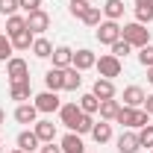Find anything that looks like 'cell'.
Here are the masks:
<instances>
[{
    "label": "cell",
    "instance_id": "obj_1",
    "mask_svg": "<svg viewBox=\"0 0 153 153\" xmlns=\"http://www.w3.org/2000/svg\"><path fill=\"white\" fill-rule=\"evenodd\" d=\"M121 38L127 41V44H133V47H147L150 44V30L144 27V24H138V21H133V24H124L121 27Z\"/></svg>",
    "mask_w": 153,
    "mask_h": 153
},
{
    "label": "cell",
    "instance_id": "obj_2",
    "mask_svg": "<svg viewBox=\"0 0 153 153\" xmlns=\"http://www.w3.org/2000/svg\"><path fill=\"white\" fill-rule=\"evenodd\" d=\"M121 127H127V130H141V127H147L150 124V115L144 112V109H133V106H121V112L115 118Z\"/></svg>",
    "mask_w": 153,
    "mask_h": 153
},
{
    "label": "cell",
    "instance_id": "obj_3",
    "mask_svg": "<svg viewBox=\"0 0 153 153\" xmlns=\"http://www.w3.org/2000/svg\"><path fill=\"white\" fill-rule=\"evenodd\" d=\"M6 76H9V85L12 82H30V65L21 56H12L6 62Z\"/></svg>",
    "mask_w": 153,
    "mask_h": 153
},
{
    "label": "cell",
    "instance_id": "obj_4",
    "mask_svg": "<svg viewBox=\"0 0 153 153\" xmlns=\"http://www.w3.org/2000/svg\"><path fill=\"white\" fill-rule=\"evenodd\" d=\"M97 74L103 76V79H115V76H121V71H124V65H121V59L112 56V53H106V56L97 59Z\"/></svg>",
    "mask_w": 153,
    "mask_h": 153
},
{
    "label": "cell",
    "instance_id": "obj_5",
    "mask_svg": "<svg viewBox=\"0 0 153 153\" xmlns=\"http://www.w3.org/2000/svg\"><path fill=\"white\" fill-rule=\"evenodd\" d=\"M118 38H121V24H118V21H100V27H97V41L112 47Z\"/></svg>",
    "mask_w": 153,
    "mask_h": 153
},
{
    "label": "cell",
    "instance_id": "obj_6",
    "mask_svg": "<svg viewBox=\"0 0 153 153\" xmlns=\"http://www.w3.org/2000/svg\"><path fill=\"white\" fill-rule=\"evenodd\" d=\"M36 106L38 112L50 115V112H59L62 109V103H59V91H41V94H36Z\"/></svg>",
    "mask_w": 153,
    "mask_h": 153
},
{
    "label": "cell",
    "instance_id": "obj_7",
    "mask_svg": "<svg viewBox=\"0 0 153 153\" xmlns=\"http://www.w3.org/2000/svg\"><path fill=\"white\" fill-rule=\"evenodd\" d=\"M27 30H30L33 36H41V33H47V30H50V15H47L44 9H38V12H30V15H27Z\"/></svg>",
    "mask_w": 153,
    "mask_h": 153
},
{
    "label": "cell",
    "instance_id": "obj_8",
    "mask_svg": "<svg viewBox=\"0 0 153 153\" xmlns=\"http://www.w3.org/2000/svg\"><path fill=\"white\" fill-rule=\"evenodd\" d=\"M82 115H85V112L79 109V103H65V106L59 109V118H62V124H65L71 133L76 130V124H79V118H82Z\"/></svg>",
    "mask_w": 153,
    "mask_h": 153
},
{
    "label": "cell",
    "instance_id": "obj_9",
    "mask_svg": "<svg viewBox=\"0 0 153 153\" xmlns=\"http://www.w3.org/2000/svg\"><path fill=\"white\" fill-rule=\"evenodd\" d=\"M144 88L141 85H127L124 88V106H133V109H141L144 106Z\"/></svg>",
    "mask_w": 153,
    "mask_h": 153
},
{
    "label": "cell",
    "instance_id": "obj_10",
    "mask_svg": "<svg viewBox=\"0 0 153 153\" xmlns=\"http://www.w3.org/2000/svg\"><path fill=\"white\" fill-rule=\"evenodd\" d=\"M91 94H94L97 100H112V97H115V82H112V79L97 76L94 85H91Z\"/></svg>",
    "mask_w": 153,
    "mask_h": 153
},
{
    "label": "cell",
    "instance_id": "obj_11",
    "mask_svg": "<svg viewBox=\"0 0 153 153\" xmlns=\"http://www.w3.org/2000/svg\"><path fill=\"white\" fill-rule=\"evenodd\" d=\"M141 144H138V133H121L118 135V153H138Z\"/></svg>",
    "mask_w": 153,
    "mask_h": 153
},
{
    "label": "cell",
    "instance_id": "obj_12",
    "mask_svg": "<svg viewBox=\"0 0 153 153\" xmlns=\"http://www.w3.org/2000/svg\"><path fill=\"white\" fill-rule=\"evenodd\" d=\"M33 133L38 135L41 144H47V141L56 138V124H53V121H36V124H33Z\"/></svg>",
    "mask_w": 153,
    "mask_h": 153
},
{
    "label": "cell",
    "instance_id": "obj_13",
    "mask_svg": "<svg viewBox=\"0 0 153 153\" xmlns=\"http://www.w3.org/2000/svg\"><path fill=\"white\" fill-rule=\"evenodd\" d=\"M71 65H74L76 71H88V68H94V65H97V56L88 50V47H82V50H76V53H74V62H71Z\"/></svg>",
    "mask_w": 153,
    "mask_h": 153
},
{
    "label": "cell",
    "instance_id": "obj_14",
    "mask_svg": "<svg viewBox=\"0 0 153 153\" xmlns=\"http://www.w3.org/2000/svg\"><path fill=\"white\" fill-rule=\"evenodd\" d=\"M59 147H62V153H85V144H82L79 133H71V130H68V135L59 141Z\"/></svg>",
    "mask_w": 153,
    "mask_h": 153
},
{
    "label": "cell",
    "instance_id": "obj_15",
    "mask_svg": "<svg viewBox=\"0 0 153 153\" xmlns=\"http://www.w3.org/2000/svg\"><path fill=\"white\" fill-rule=\"evenodd\" d=\"M53 68H71V62H74V50L71 47H65V44H59L53 47Z\"/></svg>",
    "mask_w": 153,
    "mask_h": 153
},
{
    "label": "cell",
    "instance_id": "obj_16",
    "mask_svg": "<svg viewBox=\"0 0 153 153\" xmlns=\"http://www.w3.org/2000/svg\"><path fill=\"white\" fill-rule=\"evenodd\" d=\"M44 85H47V91H62V85H65V68H50L44 74Z\"/></svg>",
    "mask_w": 153,
    "mask_h": 153
},
{
    "label": "cell",
    "instance_id": "obj_17",
    "mask_svg": "<svg viewBox=\"0 0 153 153\" xmlns=\"http://www.w3.org/2000/svg\"><path fill=\"white\" fill-rule=\"evenodd\" d=\"M15 121H18V124H36V121H38V109L33 106V103H18Z\"/></svg>",
    "mask_w": 153,
    "mask_h": 153
},
{
    "label": "cell",
    "instance_id": "obj_18",
    "mask_svg": "<svg viewBox=\"0 0 153 153\" xmlns=\"http://www.w3.org/2000/svg\"><path fill=\"white\" fill-rule=\"evenodd\" d=\"M38 135L33 133V130H24V133H18V150H24V153H33V150H38Z\"/></svg>",
    "mask_w": 153,
    "mask_h": 153
},
{
    "label": "cell",
    "instance_id": "obj_19",
    "mask_svg": "<svg viewBox=\"0 0 153 153\" xmlns=\"http://www.w3.org/2000/svg\"><path fill=\"white\" fill-rule=\"evenodd\" d=\"M9 97H12L15 103H27V100L33 97L30 82H12V85H9Z\"/></svg>",
    "mask_w": 153,
    "mask_h": 153
},
{
    "label": "cell",
    "instance_id": "obj_20",
    "mask_svg": "<svg viewBox=\"0 0 153 153\" xmlns=\"http://www.w3.org/2000/svg\"><path fill=\"white\" fill-rule=\"evenodd\" d=\"M91 138H94L97 144H106V141H112V124L109 121H100L91 127Z\"/></svg>",
    "mask_w": 153,
    "mask_h": 153
},
{
    "label": "cell",
    "instance_id": "obj_21",
    "mask_svg": "<svg viewBox=\"0 0 153 153\" xmlns=\"http://www.w3.org/2000/svg\"><path fill=\"white\" fill-rule=\"evenodd\" d=\"M79 85H82V71H76L74 65L65 68V85H62V91H76Z\"/></svg>",
    "mask_w": 153,
    "mask_h": 153
},
{
    "label": "cell",
    "instance_id": "obj_22",
    "mask_svg": "<svg viewBox=\"0 0 153 153\" xmlns=\"http://www.w3.org/2000/svg\"><path fill=\"white\" fill-rule=\"evenodd\" d=\"M97 112H100V121H115V118H118V112H121V103H118V100H100V109H97Z\"/></svg>",
    "mask_w": 153,
    "mask_h": 153
},
{
    "label": "cell",
    "instance_id": "obj_23",
    "mask_svg": "<svg viewBox=\"0 0 153 153\" xmlns=\"http://www.w3.org/2000/svg\"><path fill=\"white\" fill-rule=\"evenodd\" d=\"M103 15H106V21H118L121 15H124V0H106L103 6Z\"/></svg>",
    "mask_w": 153,
    "mask_h": 153
},
{
    "label": "cell",
    "instance_id": "obj_24",
    "mask_svg": "<svg viewBox=\"0 0 153 153\" xmlns=\"http://www.w3.org/2000/svg\"><path fill=\"white\" fill-rule=\"evenodd\" d=\"M30 50H33L38 59H50V56H53V44H50L44 36H38L36 41H33V47H30Z\"/></svg>",
    "mask_w": 153,
    "mask_h": 153
},
{
    "label": "cell",
    "instance_id": "obj_25",
    "mask_svg": "<svg viewBox=\"0 0 153 153\" xmlns=\"http://www.w3.org/2000/svg\"><path fill=\"white\" fill-rule=\"evenodd\" d=\"M9 38H12V47H15V50H30L33 41H36L30 30H21V33H15V36H9Z\"/></svg>",
    "mask_w": 153,
    "mask_h": 153
},
{
    "label": "cell",
    "instance_id": "obj_26",
    "mask_svg": "<svg viewBox=\"0 0 153 153\" xmlns=\"http://www.w3.org/2000/svg\"><path fill=\"white\" fill-rule=\"evenodd\" d=\"M100 21H103V9H100V6H88V12L82 15V24L97 30V27H100Z\"/></svg>",
    "mask_w": 153,
    "mask_h": 153
},
{
    "label": "cell",
    "instance_id": "obj_27",
    "mask_svg": "<svg viewBox=\"0 0 153 153\" xmlns=\"http://www.w3.org/2000/svg\"><path fill=\"white\" fill-rule=\"evenodd\" d=\"M79 109H82L85 115H94L97 109H100V100H97V97L88 91V94H82V97H79Z\"/></svg>",
    "mask_w": 153,
    "mask_h": 153
},
{
    "label": "cell",
    "instance_id": "obj_28",
    "mask_svg": "<svg viewBox=\"0 0 153 153\" xmlns=\"http://www.w3.org/2000/svg\"><path fill=\"white\" fill-rule=\"evenodd\" d=\"M21 30H27V18H21V15H9L6 18V36H15Z\"/></svg>",
    "mask_w": 153,
    "mask_h": 153
},
{
    "label": "cell",
    "instance_id": "obj_29",
    "mask_svg": "<svg viewBox=\"0 0 153 153\" xmlns=\"http://www.w3.org/2000/svg\"><path fill=\"white\" fill-rule=\"evenodd\" d=\"M88 6H91L88 0H71V3H68V12H71L74 18H79V21H82V15L88 12Z\"/></svg>",
    "mask_w": 153,
    "mask_h": 153
},
{
    "label": "cell",
    "instance_id": "obj_30",
    "mask_svg": "<svg viewBox=\"0 0 153 153\" xmlns=\"http://www.w3.org/2000/svg\"><path fill=\"white\" fill-rule=\"evenodd\" d=\"M12 50H15V47H12V38L0 33V62H9V59H12Z\"/></svg>",
    "mask_w": 153,
    "mask_h": 153
},
{
    "label": "cell",
    "instance_id": "obj_31",
    "mask_svg": "<svg viewBox=\"0 0 153 153\" xmlns=\"http://www.w3.org/2000/svg\"><path fill=\"white\" fill-rule=\"evenodd\" d=\"M138 144H141V147H147V150L153 147V124H147V127H141V130H138Z\"/></svg>",
    "mask_w": 153,
    "mask_h": 153
},
{
    "label": "cell",
    "instance_id": "obj_32",
    "mask_svg": "<svg viewBox=\"0 0 153 153\" xmlns=\"http://www.w3.org/2000/svg\"><path fill=\"white\" fill-rule=\"evenodd\" d=\"M135 21L147 27V24L153 21V6H135Z\"/></svg>",
    "mask_w": 153,
    "mask_h": 153
},
{
    "label": "cell",
    "instance_id": "obj_33",
    "mask_svg": "<svg viewBox=\"0 0 153 153\" xmlns=\"http://www.w3.org/2000/svg\"><path fill=\"white\" fill-rule=\"evenodd\" d=\"M127 53H133V44H127L124 38H118V41H115V44H112V56L124 59V56H127Z\"/></svg>",
    "mask_w": 153,
    "mask_h": 153
},
{
    "label": "cell",
    "instance_id": "obj_34",
    "mask_svg": "<svg viewBox=\"0 0 153 153\" xmlns=\"http://www.w3.org/2000/svg\"><path fill=\"white\" fill-rule=\"evenodd\" d=\"M18 9H21L18 0H0V15H6V18H9V15H15Z\"/></svg>",
    "mask_w": 153,
    "mask_h": 153
},
{
    "label": "cell",
    "instance_id": "obj_35",
    "mask_svg": "<svg viewBox=\"0 0 153 153\" xmlns=\"http://www.w3.org/2000/svg\"><path fill=\"white\" fill-rule=\"evenodd\" d=\"M138 62H141L144 68H150V65H153V44H147V47L138 50Z\"/></svg>",
    "mask_w": 153,
    "mask_h": 153
},
{
    "label": "cell",
    "instance_id": "obj_36",
    "mask_svg": "<svg viewBox=\"0 0 153 153\" xmlns=\"http://www.w3.org/2000/svg\"><path fill=\"white\" fill-rule=\"evenodd\" d=\"M91 127H94V118H91V115H82L74 133H79V135H82V133H91Z\"/></svg>",
    "mask_w": 153,
    "mask_h": 153
},
{
    "label": "cell",
    "instance_id": "obj_37",
    "mask_svg": "<svg viewBox=\"0 0 153 153\" xmlns=\"http://www.w3.org/2000/svg\"><path fill=\"white\" fill-rule=\"evenodd\" d=\"M18 3H21V9H24L27 15H30V12H38V9H41V0H18Z\"/></svg>",
    "mask_w": 153,
    "mask_h": 153
},
{
    "label": "cell",
    "instance_id": "obj_38",
    "mask_svg": "<svg viewBox=\"0 0 153 153\" xmlns=\"http://www.w3.org/2000/svg\"><path fill=\"white\" fill-rule=\"evenodd\" d=\"M38 153H62V147H56L53 141H47L44 147H38Z\"/></svg>",
    "mask_w": 153,
    "mask_h": 153
},
{
    "label": "cell",
    "instance_id": "obj_39",
    "mask_svg": "<svg viewBox=\"0 0 153 153\" xmlns=\"http://www.w3.org/2000/svg\"><path fill=\"white\" fill-rule=\"evenodd\" d=\"M144 112H147V115H153V94H147V97H144Z\"/></svg>",
    "mask_w": 153,
    "mask_h": 153
},
{
    "label": "cell",
    "instance_id": "obj_40",
    "mask_svg": "<svg viewBox=\"0 0 153 153\" xmlns=\"http://www.w3.org/2000/svg\"><path fill=\"white\" fill-rule=\"evenodd\" d=\"M135 6H153V0H135Z\"/></svg>",
    "mask_w": 153,
    "mask_h": 153
},
{
    "label": "cell",
    "instance_id": "obj_41",
    "mask_svg": "<svg viewBox=\"0 0 153 153\" xmlns=\"http://www.w3.org/2000/svg\"><path fill=\"white\" fill-rule=\"evenodd\" d=\"M147 82H150V85H153V65H150V68H147Z\"/></svg>",
    "mask_w": 153,
    "mask_h": 153
},
{
    "label": "cell",
    "instance_id": "obj_42",
    "mask_svg": "<svg viewBox=\"0 0 153 153\" xmlns=\"http://www.w3.org/2000/svg\"><path fill=\"white\" fill-rule=\"evenodd\" d=\"M3 121H6V112H3V109H0V124H3Z\"/></svg>",
    "mask_w": 153,
    "mask_h": 153
},
{
    "label": "cell",
    "instance_id": "obj_43",
    "mask_svg": "<svg viewBox=\"0 0 153 153\" xmlns=\"http://www.w3.org/2000/svg\"><path fill=\"white\" fill-rule=\"evenodd\" d=\"M0 153H3V138H0Z\"/></svg>",
    "mask_w": 153,
    "mask_h": 153
},
{
    "label": "cell",
    "instance_id": "obj_44",
    "mask_svg": "<svg viewBox=\"0 0 153 153\" xmlns=\"http://www.w3.org/2000/svg\"><path fill=\"white\" fill-rule=\"evenodd\" d=\"M12 153H24V150H12Z\"/></svg>",
    "mask_w": 153,
    "mask_h": 153
},
{
    "label": "cell",
    "instance_id": "obj_45",
    "mask_svg": "<svg viewBox=\"0 0 153 153\" xmlns=\"http://www.w3.org/2000/svg\"><path fill=\"white\" fill-rule=\"evenodd\" d=\"M150 153H153V147H150Z\"/></svg>",
    "mask_w": 153,
    "mask_h": 153
}]
</instances>
